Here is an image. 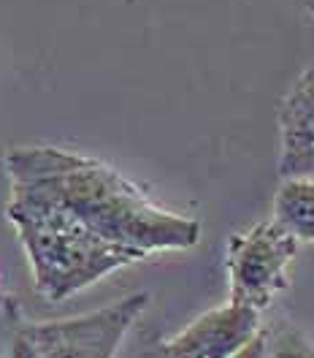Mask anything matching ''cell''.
<instances>
[{
    "instance_id": "cell-3",
    "label": "cell",
    "mask_w": 314,
    "mask_h": 358,
    "mask_svg": "<svg viewBox=\"0 0 314 358\" xmlns=\"http://www.w3.org/2000/svg\"><path fill=\"white\" fill-rule=\"evenodd\" d=\"M295 252L298 242L274 220H260L241 234H233L225 252L230 304L263 313L287 288Z\"/></svg>"
},
{
    "instance_id": "cell-12",
    "label": "cell",
    "mask_w": 314,
    "mask_h": 358,
    "mask_svg": "<svg viewBox=\"0 0 314 358\" xmlns=\"http://www.w3.org/2000/svg\"><path fill=\"white\" fill-rule=\"evenodd\" d=\"M306 8H309V14L314 17V0H306Z\"/></svg>"
},
{
    "instance_id": "cell-6",
    "label": "cell",
    "mask_w": 314,
    "mask_h": 358,
    "mask_svg": "<svg viewBox=\"0 0 314 358\" xmlns=\"http://www.w3.org/2000/svg\"><path fill=\"white\" fill-rule=\"evenodd\" d=\"M282 155L314 147V66H309L279 103Z\"/></svg>"
},
{
    "instance_id": "cell-9",
    "label": "cell",
    "mask_w": 314,
    "mask_h": 358,
    "mask_svg": "<svg viewBox=\"0 0 314 358\" xmlns=\"http://www.w3.org/2000/svg\"><path fill=\"white\" fill-rule=\"evenodd\" d=\"M117 358H165L163 339L152 331H130Z\"/></svg>"
},
{
    "instance_id": "cell-11",
    "label": "cell",
    "mask_w": 314,
    "mask_h": 358,
    "mask_svg": "<svg viewBox=\"0 0 314 358\" xmlns=\"http://www.w3.org/2000/svg\"><path fill=\"white\" fill-rule=\"evenodd\" d=\"M263 353H266V331L260 329L244 348H239L230 358H263Z\"/></svg>"
},
{
    "instance_id": "cell-2",
    "label": "cell",
    "mask_w": 314,
    "mask_h": 358,
    "mask_svg": "<svg viewBox=\"0 0 314 358\" xmlns=\"http://www.w3.org/2000/svg\"><path fill=\"white\" fill-rule=\"evenodd\" d=\"M6 217L27 252L33 285L46 301H63L117 268L144 261L141 252L103 239L63 206L30 193L11 190Z\"/></svg>"
},
{
    "instance_id": "cell-8",
    "label": "cell",
    "mask_w": 314,
    "mask_h": 358,
    "mask_svg": "<svg viewBox=\"0 0 314 358\" xmlns=\"http://www.w3.org/2000/svg\"><path fill=\"white\" fill-rule=\"evenodd\" d=\"M266 331L263 358H314V342L290 323H276Z\"/></svg>"
},
{
    "instance_id": "cell-4",
    "label": "cell",
    "mask_w": 314,
    "mask_h": 358,
    "mask_svg": "<svg viewBox=\"0 0 314 358\" xmlns=\"http://www.w3.org/2000/svg\"><path fill=\"white\" fill-rule=\"evenodd\" d=\"M147 307L149 293L141 291L95 313L44 323H20V329L44 358H117Z\"/></svg>"
},
{
    "instance_id": "cell-1",
    "label": "cell",
    "mask_w": 314,
    "mask_h": 358,
    "mask_svg": "<svg viewBox=\"0 0 314 358\" xmlns=\"http://www.w3.org/2000/svg\"><path fill=\"white\" fill-rule=\"evenodd\" d=\"M14 193H30L63 206L79 223L114 245L141 252L190 250L201 242V223L152 201L117 169L60 147H14L3 155Z\"/></svg>"
},
{
    "instance_id": "cell-7",
    "label": "cell",
    "mask_w": 314,
    "mask_h": 358,
    "mask_svg": "<svg viewBox=\"0 0 314 358\" xmlns=\"http://www.w3.org/2000/svg\"><path fill=\"white\" fill-rule=\"evenodd\" d=\"M274 223L282 225L295 242H314V179H282L274 199Z\"/></svg>"
},
{
    "instance_id": "cell-10",
    "label": "cell",
    "mask_w": 314,
    "mask_h": 358,
    "mask_svg": "<svg viewBox=\"0 0 314 358\" xmlns=\"http://www.w3.org/2000/svg\"><path fill=\"white\" fill-rule=\"evenodd\" d=\"M8 358H44L38 353V348L27 339L22 329L17 326L14 329V336H11V345H8Z\"/></svg>"
},
{
    "instance_id": "cell-5",
    "label": "cell",
    "mask_w": 314,
    "mask_h": 358,
    "mask_svg": "<svg viewBox=\"0 0 314 358\" xmlns=\"http://www.w3.org/2000/svg\"><path fill=\"white\" fill-rule=\"evenodd\" d=\"M260 331V313L225 304L195 317L181 334L163 339L165 358H230Z\"/></svg>"
}]
</instances>
